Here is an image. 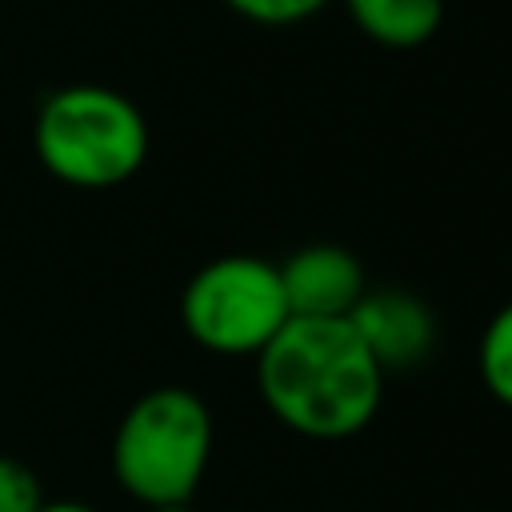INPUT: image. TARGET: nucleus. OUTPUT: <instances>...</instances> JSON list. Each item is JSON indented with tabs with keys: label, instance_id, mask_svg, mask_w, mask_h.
<instances>
[{
	"label": "nucleus",
	"instance_id": "obj_1",
	"mask_svg": "<svg viewBox=\"0 0 512 512\" xmlns=\"http://www.w3.org/2000/svg\"><path fill=\"white\" fill-rule=\"evenodd\" d=\"M256 384L268 412L308 440L356 436L384 400V368L348 316H288L256 356Z\"/></svg>",
	"mask_w": 512,
	"mask_h": 512
},
{
	"label": "nucleus",
	"instance_id": "obj_2",
	"mask_svg": "<svg viewBox=\"0 0 512 512\" xmlns=\"http://www.w3.org/2000/svg\"><path fill=\"white\" fill-rule=\"evenodd\" d=\"M32 148L48 176L72 188H116L148 160V120L116 88H56L32 124Z\"/></svg>",
	"mask_w": 512,
	"mask_h": 512
},
{
	"label": "nucleus",
	"instance_id": "obj_3",
	"mask_svg": "<svg viewBox=\"0 0 512 512\" xmlns=\"http://www.w3.org/2000/svg\"><path fill=\"white\" fill-rule=\"evenodd\" d=\"M208 456L212 412L180 384L144 392L120 416L112 436V476L132 500L148 508L188 504L204 480Z\"/></svg>",
	"mask_w": 512,
	"mask_h": 512
},
{
	"label": "nucleus",
	"instance_id": "obj_4",
	"mask_svg": "<svg viewBox=\"0 0 512 512\" xmlns=\"http://www.w3.org/2000/svg\"><path fill=\"white\" fill-rule=\"evenodd\" d=\"M288 316L276 264L248 252L208 260L180 292L184 332L216 356H260Z\"/></svg>",
	"mask_w": 512,
	"mask_h": 512
},
{
	"label": "nucleus",
	"instance_id": "obj_5",
	"mask_svg": "<svg viewBox=\"0 0 512 512\" xmlns=\"http://www.w3.org/2000/svg\"><path fill=\"white\" fill-rule=\"evenodd\" d=\"M276 272L292 316H348L368 292L360 260L340 244H304Z\"/></svg>",
	"mask_w": 512,
	"mask_h": 512
},
{
	"label": "nucleus",
	"instance_id": "obj_6",
	"mask_svg": "<svg viewBox=\"0 0 512 512\" xmlns=\"http://www.w3.org/2000/svg\"><path fill=\"white\" fill-rule=\"evenodd\" d=\"M348 320L384 372L420 364L436 344V320L428 304L400 288L364 292L360 304L348 312Z\"/></svg>",
	"mask_w": 512,
	"mask_h": 512
},
{
	"label": "nucleus",
	"instance_id": "obj_7",
	"mask_svg": "<svg viewBox=\"0 0 512 512\" xmlns=\"http://www.w3.org/2000/svg\"><path fill=\"white\" fill-rule=\"evenodd\" d=\"M352 24L380 48H420L444 24V0H344Z\"/></svg>",
	"mask_w": 512,
	"mask_h": 512
},
{
	"label": "nucleus",
	"instance_id": "obj_8",
	"mask_svg": "<svg viewBox=\"0 0 512 512\" xmlns=\"http://www.w3.org/2000/svg\"><path fill=\"white\" fill-rule=\"evenodd\" d=\"M476 364H480L484 388H488L500 404L512 408V304H504V308L488 320V328H484V336H480V356H476Z\"/></svg>",
	"mask_w": 512,
	"mask_h": 512
},
{
	"label": "nucleus",
	"instance_id": "obj_9",
	"mask_svg": "<svg viewBox=\"0 0 512 512\" xmlns=\"http://www.w3.org/2000/svg\"><path fill=\"white\" fill-rule=\"evenodd\" d=\"M236 16L252 20V24H264V28H288V24H304L312 20L324 4L332 0H224Z\"/></svg>",
	"mask_w": 512,
	"mask_h": 512
},
{
	"label": "nucleus",
	"instance_id": "obj_10",
	"mask_svg": "<svg viewBox=\"0 0 512 512\" xmlns=\"http://www.w3.org/2000/svg\"><path fill=\"white\" fill-rule=\"evenodd\" d=\"M40 504V476L16 456H0V512H40Z\"/></svg>",
	"mask_w": 512,
	"mask_h": 512
},
{
	"label": "nucleus",
	"instance_id": "obj_11",
	"mask_svg": "<svg viewBox=\"0 0 512 512\" xmlns=\"http://www.w3.org/2000/svg\"><path fill=\"white\" fill-rule=\"evenodd\" d=\"M40 512H96L92 504H80V500H44Z\"/></svg>",
	"mask_w": 512,
	"mask_h": 512
},
{
	"label": "nucleus",
	"instance_id": "obj_12",
	"mask_svg": "<svg viewBox=\"0 0 512 512\" xmlns=\"http://www.w3.org/2000/svg\"><path fill=\"white\" fill-rule=\"evenodd\" d=\"M148 512H196L192 504H164V508H148Z\"/></svg>",
	"mask_w": 512,
	"mask_h": 512
}]
</instances>
